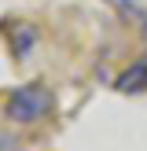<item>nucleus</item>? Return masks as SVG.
<instances>
[{
	"label": "nucleus",
	"mask_w": 147,
	"mask_h": 151,
	"mask_svg": "<svg viewBox=\"0 0 147 151\" xmlns=\"http://www.w3.org/2000/svg\"><path fill=\"white\" fill-rule=\"evenodd\" d=\"M55 111V92L44 81H26L15 85L4 100V118L15 125H37L41 118H48Z\"/></svg>",
	"instance_id": "f257e3e1"
},
{
	"label": "nucleus",
	"mask_w": 147,
	"mask_h": 151,
	"mask_svg": "<svg viewBox=\"0 0 147 151\" xmlns=\"http://www.w3.org/2000/svg\"><path fill=\"white\" fill-rule=\"evenodd\" d=\"M114 92H121V96L147 92V59H136V63H129L121 74H118L114 78Z\"/></svg>",
	"instance_id": "f03ea898"
},
{
	"label": "nucleus",
	"mask_w": 147,
	"mask_h": 151,
	"mask_svg": "<svg viewBox=\"0 0 147 151\" xmlns=\"http://www.w3.org/2000/svg\"><path fill=\"white\" fill-rule=\"evenodd\" d=\"M7 41H11V55H15V59H26L29 52L37 48L41 33H37V26H33V22H15V26H11V37H7Z\"/></svg>",
	"instance_id": "7ed1b4c3"
},
{
	"label": "nucleus",
	"mask_w": 147,
	"mask_h": 151,
	"mask_svg": "<svg viewBox=\"0 0 147 151\" xmlns=\"http://www.w3.org/2000/svg\"><path fill=\"white\" fill-rule=\"evenodd\" d=\"M110 4H114V7H118V11H121V15H125V19H129V22H132V26H136V29H140V33H143V37H147V11H143V7H140V4H136V0H110Z\"/></svg>",
	"instance_id": "20e7f679"
}]
</instances>
